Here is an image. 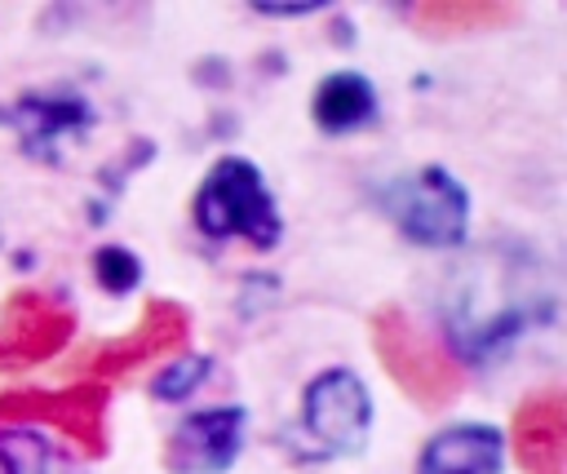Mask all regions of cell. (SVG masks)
I'll return each instance as SVG.
<instances>
[{
    "label": "cell",
    "mask_w": 567,
    "mask_h": 474,
    "mask_svg": "<svg viewBox=\"0 0 567 474\" xmlns=\"http://www.w3.org/2000/svg\"><path fill=\"white\" fill-rule=\"evenodd\" d=\"M213 372V359L208 354H177L173 363H164L155 377H151V394L164 399V403H182L190 399Z\"/></svg>",
    "instance_id": "14"
},
{
    "label": "cell",
    "mask_w": 567,
    "mask_h": 474,
    "mask_svg": "<svg viewBox=\"0 0 567 474\" xmlns=\"http://www.w3.org/2000/svg\"><path fill=\"white\" fill-rule=\"evenodd\" d=\"M505 461V434L483 421H461L439 430L421 447L416 474H501Z\"/></svg>",
    "instance_id": "11"
},
{
    "label": "cell",
    "mask_w": 567,
    "mask_h": 474,
    "mask_svg": "<svg viewBox=\"0 0 567 474\" xmlns=\"http://www.w3.org/2000/svg\"><path fill=\"white\" fill-rule=\"evenodd\" d=\"M0 474H49V443L22 425L0 430Z\"/></svg>",
    "instance_id": "15"
},
{
    "label": "cell",
    "mask_w": 567,
    "mask_h": 474,
    "mask_svg": "<svg viewBox=\"0 0 567 474\" xmlns=\"http://www.w3.org/2000/svg\"><path fill=\"white\" fill-rule=\"evenodd\" d=\"M93 279H97V288H106L111 297H124V292H133V288L142 284V261H137V253H128L124 244H102V248L93 253Z\"/></svg>",
    "instance_id": "16"
},
{
    "label": "cell",
    "mask_w": 567,
    "mask_h": 474,
    "mask_svg": "<svg viewBox=\"0 0 567 474\" xmlns=\"http://www.w3.org/2000/svg\"><path fill=\"white\" fill-rule=\"evenodd\" d=\"M385 213L403 239L425 244V248H452L465 239L470 195L443 164H425L390 186Z\"/></svg>",
    "instance_id": "3"
},
{
    "label": "cell",
    "mask_w": 567,
    "mask_h": 474,
    "mask_svg": "<svg viewBox=\"0 0 567 474\" xmlns=\"http://www.w3.org/2000/svg\"><path fill=\"white\" fill-rule=\"evenodd\" d=\"M372 350L390 381L416 408H447L465 385V372L452 359V350L434 341L403 306H381L372 315Z\"/></svg>",
    "instance_id": "2"
},
{
    "label": "cell",
    "mask_w": 567,
    "mask_h": 474,
    "mask_svg": "<svg viewBox=\"0 0 567 474\" xmlns=\"http://www.w3.org/2000/svg\"><path fill=\"white\" fill-rule=\"evenodd\" d=\"M75 337V310L22 288L0 306V368H31L53 359Z\"/></svg>",
    "instance_id": "6"
},
{
    "label": "cell",
    "mask_w": 567,
    "mask_h": 474,
    "mask_svg": "<svg viewBox=\"0 0 567 474\" xmlns=\"http://www.w3.org/2000/svg\"><path fill=\"white\" fill-rule=\"evenodd\" d=\"M248 412L244 408H204L186 412L164 443L168 474H226L244 447Z\"/></svg>",
    "instance_id": "7"
},
{
    "label": "cell",
    "mask_w": 567,
    "mask_h": 474,
    "mask_svg": "<svg viewBox=\"0 0 567 474\" xmlns=\"http://www.w3.org/2000/svg\"><path fill=\"white\" fill-rule=\"evenodd\" d=\"M186 332H190V315H186L177 301L155 297V301H146L142 319H137L124 337L106 341V346L84 363V372H89L84 381H102V385H106L111 377H124V372H133V368H142V363H151L155 354L182 350Z\"/></svg>",
    "instance_id": "8"
},
{
    "label": "cell",
    "mask_w": 567,
    "mask_h": 474,
    "mask_svg": "<svg viewBox=\"0 0 567 474\" xmlns=\"http://www.w3.org/2000/svg\"><path fill=\"white\" fill-rule=\"evenodd\" d=\"M421 22L425 35H470V31H483V27H501L505 18H514V4H492V0H430V4H416L412 9Z\"/></svg>",
    "instance_id": "13"
},
{
    "label": "cell",
    "mask_w": 567,
    "mask_h": 474,
    "mask_svg": "<svg viewBox=\"0 0 567 474\" xmlns=\"http://www.w3.org/2000/svg\"><path fill=\"white\" fill-rule=\"evenodd\" d=\"M9 120L22 133L27 155H40L53 164L62 155V142L80 137L93 124V111L80 93H22Z\"/></svg>",
    "instance_id": "10"
},
{
    "label": "cell",
    "mask_w": 567,
    "mask_h": 474,
    "mask_svg": "<svg viewBox=\"0 0 567 474\" xmlns=\"http://www.w3.org/2000/svg\"><path fill=\"white\" fill-rule=\"evenodd\" d=\"M252 13H261V18H310V13H319V4H252Z\"/></svg>",
    "instance_id": "17"
},
{
    "label": "cell",
    "mask_w": 567,
    "mask_h": 474,
    "mask_svg": "<svg viewBox=\"0 0 567 474\" xmlns=\"http://www.w3.org/2000/svg\"><path fill=\"white\" fill-rule=\"evenodd\" d=\"M514 456L527 474H558L567 456V399L563 390H540L518 403L509 425Z\"/></svg>",
    "instance_id": "9"
},
{
    "label": "cell",
    "mask_w": 567,
    "mask_h": 474,
    "mask_svg": "<svg viewBox=\"0 0 567 474\" xmlns=\"http://www.w3.org/2000/svg\"><path fill=\"white\" fill-rule=\"evenodd\" d=\"M310 115L323 133H354L377 120V89L359 71H332L315 84Z\"/></svg>",
    "instance_id": "12"
},
{
    "label": "cell",
    "mask_w": 567,
    "mask_h": 474,
    "mask_svg": "<svg viewBox=\"0 0 567 474\" xmlns=\"http://www.w3.org/2000/svg\"><path fill=\"white\" fill-rule=\"evenodd\" d=\"M195 226L208 239H248L252 248H275L284 235V217L275 195L261 182V168L244 155H221L195 190Z\"/></svg>",
    "instance_id": "1"
},
{
    "label": "cell",
    "mask_w": 567,
    "mask_h": 474,
    "mask_svg": "<svg viewBox=\"0 0 567 474\" xmlns=\"http://www.w3.org/2000/svg\"><path fill=\"white\" fill-rule=\"evenodd\" d=\"M301 421L315 443H323L337 456L363 452L372 430V394L350 368H328L306 385Z\"/></svg>",
    "instance_id": "5"
},
{
    "label": "cell",
    "mask_w": 567,
    "mask_h": 474,
    "mask_svg": "<svg viewBox=\"0 0 567 474\" xmlns=\"http://www.w3.org/2000/svg\"><path fill=\"white\" fill-rule=\"evenodd\" d=\"M106 403L111 390L102 381H75L62 390H4L0 394V430L4 425H53L84 456L106 452Z\"/></svg>",
    "instance_id": "4"
}]
</instances>
